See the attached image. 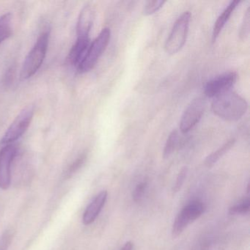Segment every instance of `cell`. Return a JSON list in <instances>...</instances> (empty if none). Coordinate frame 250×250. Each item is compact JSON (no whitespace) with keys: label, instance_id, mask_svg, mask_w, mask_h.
Segmentation results:
<instances>
[{"label":"cell","instance_id":"5bb4252c","mask_svg":"<svg viewBox=\"0 0 250 250\" xmlns=\"http://www.w3.org/2000/svg\"><path fill=\"white\" fill-rule=\"evenodd\" d=\"M235 143V139H230L228 142L222 145L221 147H219L216 151L210 153L205 161V164L208 167H211L212 166L215 165L224 155L226 154L232 147Z\"/></svg>","mask_w":250,"mask_h":250},{"label":"cell","instance_id":"cb8c5ba5","mask_svg":"<svg viewBox=\"0 0 250 250\" xmlns=\"http://www.w3.org/2000/svg\"><path fill=\"white\" fill-rule=\"evenodd\" d=\"M133 250V244L131 241H128L124 244V247H122L121 250Z\"/></svg>","mask_w":250,"mask_h":250},{"label":"cell","instance_id":"ba28073f","mask_svg":"<svg viewBox=\"0 0 250 250\" xmlns=\"http://www.w3.org/2000/svg\"><path fill=\"white\" fill-rule=\"evenodd\" d=\"M238 78L235 72H228L217 76L208 82L205 86L204 93L207 97L215 98L228 90L235 84Z\"/></svg>","mask_w":250,"mask_h":250},{"label":"cell","instance_id":"9c48e42d","mask_svg":"<svg viewBox=\"0 0 250 250\" xmlns=\"http://www.w3.org/2000/svg\"><path fill=\"white\" fill-rule=\"evenodd\" d=\"M15 146L8 145L0 151V188L8 189L11 182V165L17 155Z\"/></svg>","mask_w":250,"mask_h":250},{"label":"cell","instance_id":"52a82bcc","mask_svg":"<svg viewBox=\"0 0 250 250\" xmlns=\"http://www.w3.org/2000/svg\"><path fill=\"white\" fill-rule=\"evenodd\" d=\"M204 210V205L200 201L191 202L187 205L175 218L172 230L173 236L179 235L191 222L203 214Z\"/></svg>","mask_w":250,"mask_h":250},{"label":"cell","instance_id":"44dd1931","mask_svg":"<svg viewBox=\"0 0 250 250\" xmlns=\"http://www.w3.org/2000/svg\"><path fill=\"white\" fill-rule=\"evenodd\" d=\"M187 173H188V168L184 167L178 174L177 177L176 182H175V186L173 187V192L176 193L181 190L184 181H185L186 178H187Z\"/></svg>","mask_w":250,"mask_h":250},{"label":"cell","instance_id":"3957f363","mask_svg":"<svg viewBox=\"0 0 250 250\" xmlns=\"http://www.w3.org/2000/svg\"><path fill=\"white\" fill-rule=\"evenodd\" d=\"M191 14L186 11L174 23L170 33L165 42V49L169 55L178 53L184 47L188 37Z\"/></svg>","mask_w":250,"mask_h":250},{"label":"cell","instance_id":"8992f818","mask_svg":"<svg viewBox=\"0 0 250 250\" xmlns=\"http://www.w3.org/2000/svg\"><path fill=\"white\" fill-rule=\"evenodd\" d=\"M206 106V100L202 97L196 98L187 106L180 121V131L182 134L189 132L200 122Z\"/></svg>","mask_w":250,"mask_h":250},{"label":"cell","instance_id":"277c9868","mask_svg":"<svg viewBox=\"0 0 250 250\" xmlns=\"http://www.w3.org/2000/svg\"><path fill=\"white\" fill-rule=\"evenodd\" d=\"M111 38L110 29L104 28L96 39L90 43L87 54L81 62L77 71L80 73H86L93 69L99 58L103 55L109 45Z\"/></svg>","mask_w":250,"mask_h":250},{"label":"cell","instance_id":"7c38bea8","mask_svg":"<svg viewBox=\"0 0 250 250\" xmlns=\"http://www.w3.org/2000/svg\"><path fill=\"white\" fill-rule=\"evenodd\" d=\"M90 40L89 37H78L75 44L71 48L69 53L70 62L76 68H78L81 64L87 54L89 46L90 45Z\"/></svg>","mask_w":250,"mask_h":250},{"label":"cell","instance_id":"5b68a950","mask_svg":"<svg viewBox=\"0 0 250 250\" xmlns=\"http://www.w3.org/2000/svg\"><path fill=\"white\" fill-rule=\"evenodd\" d=\"M34 109L32 106L23 109L4 134L1 143L8 146L21 138L31 124Z\"/></svg>","mask_w":250,"mask_h":250},{"label":"cell","instance_id":"603a6c76","mask_svg":"<svg viewBox=\"0 0 250 250\" xmlns=\"http://www.w3.org/2000/svg\"><path fill=\"white\" fill-rule=\"evenodd\" d=\"M86 158H87L86 155H82L80 157H79L78 159L73 163V165H71L69 169H68V172H67V175H68V177L72 175L74 172H77L79 169L81 168V167L83 166L84 162H85Z\"/></svg>","mask_w":250,"mask_h":250},{"label":"cell","instance_id":"4fadbf2b","mask_svg":"<svg viewBox=\"0 0 250 250\" xmlns=\"http://www.w3.org/2000/svg\"><path fill=\"white\" fill-rule=\"evenodd\" d=\"M241 1H232L226 8L222 11V14L219 16L216 21H215L214 25L213 27V32H212V42L213 43L216 42L219 34H220L224 27L226 25L228 21H229L232 14H233L234 11L239 5Z\"/></svg>","mask_w":250,"mask_h":250},{"label":"cell","instance_id":"6da1fadb","mask_svg":"<svg viewBox=\"0 0 250 250\" xmlns=\"http://www.w3.org/2000/svg\"><path fill=\"white\" fill-rule=\"evenodd\" d=\"M211 109L221 119L233 122L245 115L248 104L239 94L229 90L213 98Z\"/></svg>","mask_w":250,"mask_h":250},{"label":"cell","instance_id":"d6986e66","mask_svg":"<svg viewBox=\"0 0 250 250\" xmlns=\"http://www.w3.org/2000/svg\"><path fill=\"white\" fill-rule=\"evenodd\" d=\"M250 8H247L245 14L243 19L242 24H241V29H240L239 36L241 39H245L248 37L250 33Z\"/></svg>","mask_w":250,"mask_h":250},{"label":"cell","instance_id":"ffe728a7","mask_svg":"<svg viewBox=\"0 0 250 250\" xmlns=\"http://www.w3.org/2000/svg\"><path fill=\"white\" fill-rule=\"evenodd\" d=\"M14 238L12 229H8L3 232L0 238V250H8Z\"/></svg>","mask_w":250,"mask_h":250},{"label":"cell","instance_id":"7a4b0ae2","mask_svg":"<svg viewBox=\"0 0 250 250\" xmlns=\"http://www.w3.org/2000/svg\"><path fill=\"white\" fill-rule=\"evenodd\" d=\"M49 33L45 32L41 35L34 46L26 57L21 71V78L27 80L33 77L42 66L49 46Z\"/></svg>","mask_w":250,"mask_h":250},{"label":"cell","instance_id":"8fae6325","mask_svg":"<svg viewBox=\"0 0 250 250\" xmlns=\"http://www.w3.org/2000/svg\"><path fill=\"white\" fill-rule=\"evenodd\" d=\"M106 198H107V191H102L93 199V201L87 206L83 214V222L84 225H90L96 220L104 206Z\"/></svg>","mask_w":250,"mask_h":250},{"label":"cell","instance_id":"ac0fdd59","mask_svg":"<svg viewBox=\"0 0 250 250\" xmlns=\"http://www.w3.org/2000/svg\"><path fill=\"white\" fill-rule=\"evenodd\" d=\"M250 201L248 198L244 199L238 204L229 208V213L231 215L245 214L250 210Z\"/></svg>","mask_w":250,"mask_h":250},{"label":"cell","instance_id":"9a60e30c","mask_svg":"<svg viewBox=\"0 0 250 250\" xmlns=\"http://www.w3.org/2000/svg\"><path fill=\"white\" fill-rule=\"evenodd\" d=\"M11 15L5 14L0 17V43L8 39L12 34Z\"/></svg>","mask_w":250,"mask_h":250},{"label":"cell","instance_id":"e0dca14e","mask_svg":"<svg viewBox=\"0 0 250 250\" xmlns=\"http://www.w3.org/2000/svg\"><path fill=\"white\" fill-rule=\"evenodd\" d=\"M165 3H166V1H162V0L147 1L145 4L144 8H143V15L146 16V17L153 15L155 13L159 11Z\"/></svg>","mask_w":250,"mask_h":250},{"label":"cell","instance_id":"2e32d148","mask_svg":"<svg viewBox=\"0 0 250 250\" xmlns=\"http://www.w3.org/2000/svg\"><path fill=\"white\" fill-rule=\"evenodd\" d=\"M178 141H179V132L178 130H173L169 134L165 143V148H164V158L167 159L172 154L178 146Z\"/></svg>","mask_w":250,"mask_h":250},{"label":"cell","instance_id":"7402d4cb","mask_svg":"<svg viewBox=\"0 0 250 250\" xmlns=\"http://www.w3.org/2000/svg\"><path fill=\"white\" fill-rule=\"evenodd\" d=\"M147 182H141L136 187L134 192H133V198L135 202L140 201L143 196L144 195L146 192V188H147Z\"/></svg>","mask_w":250,"mask_h":250},{"label":"cell","instance_id":"30bf717a","mask_svg":"<svg viewBox=\"0 0 250 250\" xmlns=\"http://www.w3.org/2000/svg\"><path fill=\"white\" fill-rule=\"evenodd\" d=\"M96 11L91 5H86L82 9L77 22V33L78 37H89L94 22Z\"/></svg>","mask_w":250,"mask_h":250}]
</instances>
